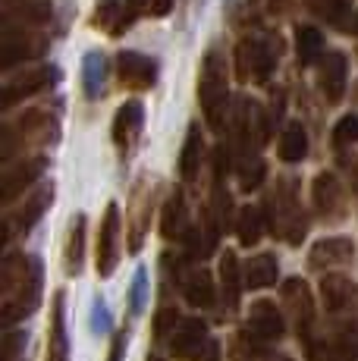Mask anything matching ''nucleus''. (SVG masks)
Returning <instances> with one entry per match:
<instances>
[{
	"mask_svg": "<svg viewBox=\"0 0 358 361\" xmlns=\"http://www.w3.org/2000/svg\"><path fill=\"white\" fill-rule=\"evenodd\" d=\"M277 157L283 164H302L308 157V129L302 120H289L277 142Z\"/></svg>",
	"mask_w": 358,
	"mask_h": 361,
	"instance_id": "31",
	"label": "nucleus"
},
{
	"mask_svg": "<svg viewBox=\"0 0 358 361\" xmlns=\"http://www.w3.org/2000/svg\"><path fill=\"white\" fill-rule=\"evenodd\" d=\"M142 129H144V104L142 101H126L116 107L113 114V145L120 151V157H132V151L139 148V138H142Z\"/></svg>",
	"mask_w": 358,
	"mask_h": 361,
	"instance_id": "18",
	"label": "nucleus"
},
{
	"mask_svg": "<svg viewBox=\"0 0 358 361\" xmlns=\"http://www.w3.org/2000/svg\"><path fill=\"white\" fill-rule=\"evenodd\" d=\"M280 293H283L286 321L292 324L302 352H305L308 361H314L321 349V333H318V305H314L311 286L302 276H289V280H283Z\"/></svg>",
	"mask_w": 358,
	"mask_h": 361,
	"instance_id": "7",
	"label": "nucleus"
},
{
	"mask_svg": "<svg viewBox=\"0 0 358 361\" xmlns=\"http://www.w3.org/2000/svg\"><path fill=\"white\" fill-rule=\"evenodd\" d=\"M189 230H192V217H189V204H185V192L173 189L163 198V207H161V235L167 242H179L183 245L189 239Z\"/></svg>",
	"mask_w": 358,
	"mask_h": 361,
	"instance_id": "25",
	"label": "nucleus"
},
{
	"mask_svg": "<svg viewBox=\"0 0 358 361\" xmlns=\"http://www.w3.org/2000/svg\"><path fill=\"white\" fill-rule=\"evenodd\" d=\"M230 60H226L223 47H208L198 66V107L204 114V123L211 129L223 132L230 123Z\"/></svg>",
	"mask_w": 358,
	"mask_h": 361,
	"instance_id": "5",
	"label": "nucleus"
},
{
	"mask_svg": "<svg viewBox=\"0 0 358 361\" xmlns=\"http://www.w3.org/2000/svg\"><path fill=\"white\" fill-rule=\"evenodd\" d=\"M54 19V0H4L6 29H41Z\"/></svg>",
	"mask_w": 358,
	"mask_h": 361,
	"instance_id": "24",
	"label": "nucleus"
},
{
	"mask_svg": "<svg viewBox=\"0 0 358 361\" xmlns=\"http://www.w3.org/2000/svg\"><path fill=\"white\" fill-rule=\"evenodd\" d=\"M264 217H267V230L273 239L286 242V245H302L308 235V211L302 207L299 195V179L283 173L273 179V185L267 189L264 198Z\"/></svg>",
	"mask_w": 358,
	"mask_h": 361,
	"instance_id": "3",
	"label": "nucleus"
},
{
	"mask_svg": "<svg viewBox=\"0 0 358 361\" xmlns=\"http://www.w3.org/2000/svg\"><path fill=\"white\" fill-rule=\"evenodd\" d=\"M129 349V330H113L110 333V355L107 361H123Z\"/></svg>",
	"mask_w": 358,
	"mask_h": 361,
	"instance_id": "41",
	"label": "nucleus"
},
{
	"mask_svg": "<svg viewBox=\"0 0 358 361\" xmlns=\"http://www.w3.org/2000/svg\"><path fill=\"white\" fill-rule=\"evenodd\" d=\"M107 75H110V63L101 51H88L82 57V92L88 101H98L107 88Z\"/></svg>",
	"mask_w": 358,
	"mask_h": 361,
	"instance_id": "30",
	"label": "nucleus"
},
{
	"mask_svg": "<svg viewBox=\"0 0 358 361\" xmlns=\"http://www.w3.org/2000/svg\"><path fill=\"white\" fill-rule=\"evenodd\" d=\"M82 267H85V214H75L63 239V270L66 276H79Z\"/></svg>",
	"mask_w": 358,
	"mask_h": 361,
	"instance_id": "29",
	"label": "nucleus"
},
{
	"mask_svg": "<svg viewBox=\"0 0 358 361\" xmlns=\"http://www.w3.org/2000/svg\"><path fill=\"white\" fill-rule=\"evenodd\" d=\"M352 261H355V242L349 235H327V239H318L308 248V270H318V274L349 267Z\"/></svg>",
	"mask_w": 358,
	"mask_h": 361,
	"instance_id": "20",
	"label": "nucleus"
},
{
	"mask_svg": "<svg viewBox=\"0 0 358 361\" xmlns=\"http://www.w3.org/2000/svg\"><path fill=\"white\" fill-rule=\"evenodd\" d=\"M51 51V38L38 29H4L0 41V69H16L23 63H35Z\"/></svg>",
	"mask_w": 358,
	"mask_h": 361,
	"instance_id": "14",
	"label": "nucleus"
},
{
	"mask_svg": "<svg viewBox=\"0 0 358 361\" xmlns=\"http://www.w3.org/2000/svg\"><path fill=\"white\" fill-rule=\"evenodd\" d=\"M233 170H236L239 189L242 192L261 189L267 179V164L261 157V151H239V154H233Z\"/></svg>",
	"mask_w": 358,
	"mask_h": 361,
	"instance_id": "32",
	"label": "nucleus"
},
{
	"mask_svg": "<svg viewBox=\"0 0 358 361\" xmlns=\"http://www.w3.org/2000/svg\"><path fill=\"white\" fill-rule=\"evenodd\" d=\"M342 29H346L349 35H358V13H352V16L346 19V25H342Z\"/></svg>",
	"mask_w": 358,
	"mask_h": 361,
	"instance_id": "42",
	"label": "nucleus"
},
{
	"mask_svg": "<svg viewBox=\"0 0 358 361\" xmlns=\"http://www.w3.org/2000/svg\"><path fill=\"white\" fill-rule=\"evenodd\" d=\"M330 142H333V148L340 151V154L346 148H352V145H358V114L340 116V120H336V126H333V132H330Z\"/></svg>",
	"mask_w": 358,
	"mask_h": 361,
	"instance_id": "36",
	"label": "nucleus"
},
{
	"mask_svg": "<svg viewBox=\"0 0 358 361\" xmlns=\"http://www.w3.org/2000/svg\"><path fill=\"white\" fill-rule=\"evenodd\" d=\"M144 361H163V358H161V355H157V352H151V355H148V358H144Z\"/></svg>",
	"mask_w": 358,
	"mask_h": 361,
	"instance_id": "43",
	"label": "nucleus"
},
{
	"mask_svg": "<svg viewBox=\"0 0 358 361\" xmlns=\"http://www.w3.org/2000/svg\"><path fill=\"white\" fill-rule=\"evenodd\" d=\"M60 142V116L47 107H29L6 120L0 132V161H13V154H29L32 148H51Z\"/></svg>",
	"mask_w": 358,
	"mask_h": 361,
	"instance_id": "4",
	"label": "nucleus"
},
{
	"mask_svg": "<svg viewBox=\"0 0 358 361\" xmlns=\"http://www.w3.org/2000/svg\"><path fill=\"white\" fill-rule=\"evenodd\" d=\"M340 170H342V176H346L349 192L358 198V154H355V151H349V154H340Z\"/></svg>",
	"mask_w": 358,
	"mask_h": 361,
	"instance_id": "40",
	"label": "nucleus"
},
{
	"mask_svg": "<svg viewBox=\"0 0 358 361\" xmlns=\"http://www.w3.org/2000/svg\"><path fill=\"white\" fill-rule=\"evenodd\" d=\"M217 286H220V305H223L226 314H236L239 305H242V289H245V276H242V264L239 255L226 248L220 255L217 264Z\"/></svg>",
	"mask_w": 358,
	"mask_h": 361,
	"instance_id": "22",
	"label": "nucleus"
},
{
	"mask_svg": "<svg viewBox=\"0 0 358 361\" xmlns=\"http://www.w3.org/2000/svg\"><path fill=\"white\" fill-rule=\"evenodd\" d=\"M92 333L94 336H107V333H113V314H110L107 302L101 295L92 302Z\"/></svg>",
	"mask_w": 358,
	"mask_h": 361,
	"instance_id": "38",
	"label": "nucleus"
},
{
	"mask_svg": "<svg viewBox=\"0 0 358 361\" xmlns=\"http://www.w3.org/2000/svg\"><path fill=\"white\" fill-rule=\"evenodd\" d=\"M116 79L129 92H148L157 82V60L142 51H120L116 54Z\"/></svg>",
	"mask_w": 358,
	"mask_h": 361,
	"instance_id": "19",
	"label": "nucleus"
},
{
	"mask_svg": "<svg viewBox=\"0 0 358 361\" xmlns=\"http://www.w3.org/2000/svg\"><path fill=\"white\" fill-rule=\"evenodd\" d=\"M311 207L323 224H342L346 220L349 201H346V189H342L336 173L323 170L311 179Z\"/></svg>",
	"mask_w": 358,
	"mask_h": 361,
	"instance_id": "17",
	"label": "nucleus"
},
{
	"mask_svg": "<svg viewBox=\"0 0 358 361\" xmlns=\"http://www.w3.org/2000/svg\"><path fill=\"white\" fill-rule=\"evenodd\" d=\"M29 355V330L6 327L4 333V361H25Z\"/></svg>",
	"mask_w": 358,
	"mask_h": 361,
	"instance_id": "37",
	"label": "nucleus"
},
{
	"mask_svg": "<svg viewBox=\"0 0 358 361\" xmlns=\"http://www.w3.org/2000/svg\"><path fill=\"white\" fill-rule=\"evenodd\" d=\"M318 92L327 104H340L346 98V88H349V60L342 51H327L318 60Z\"/></svg>",
	"mask_w": 358,
	"mask_h": 361,
	"instance_id": "21",
	"label": "nucleus"
},
{
	"mask_svg": "<svg viewBox=\"0 0 358 361\" xmlns=\"http://www.w3.org/2000/svg\"><path fill=\"white\" fill-rule=\"evenodd\" d=\"M123 258V214L116 201H107L98 224V239H94V267L101 280H110L120 267Z\"/></svg>",
	"mask_w": 358,
	"mask_h": 361,
	"instance_id": "12",
	"label": "nucleus"
},
{
	"mask_svg": "<svg viewBox=\"0 0 358 361\" xmlns=\"http://www.w3.org/2000/svg\"><path fill=\"white\" fill-rule=\"evenodd\" d=\"M51 204H54V183H41L29 195L19 198L16 204L6 207V214H4V242L6 245H13L19 235L35 230V224L51 211Z\"/></svg>",
	"mask_w": 358,
	"mask_h": 361,
	"instance_id": "11",
	"label": "nucleus"
},
{
	"mask_svg": "<svg viewBox=\"0 0 358 361\" xmlns=\"http://www.w3.org/2000/svg\"><path fill=\"white\" fill-rule=\"evenodd\" d=\"M321 302L327 311V333L358 343V283L346 274H330L321 276Z\"/></svg>",
	"mask_w": 358,
	"mask_h": 361,
	"instance_id": "6",
	"label": "nucleus"
},
{
	"mask_svg": "<svg viewBox=\"0 0 358 361\" xmlns=\"http://www.w3.org/2000/svg\"><path fill=\"white\" fill-rule=\"evenodd\" d=\"M135 16H142V13L132 0H98V4H94L92 25L101 32H107L110 38H120L123 32L132 29Z\"/></svg>",
	"mask_w": 358,
	"mask_h": 361,
	"instance_id": "23",
	"label": "nucleus"
},
{
	"mask_svg": "<svg viewBox=\"0 0 358 361\" xmlns=\"http://www.w3.org/2000/svg\"><path fill=\"white\" fill-rule=\"evenodd\" d=\"M242 276H245V289H252V293H261V289L277 286V283H280V261H277V255H271V252L252 255V258L242 264Z\"/></svg>",
	"mask_w": 358,
	"mask_h": 361,
	"instance_id": "28",
	"label": "nucleus"
},
{
	"mask_svg": "<svg viewBox=\"0 0 358 361\" xmlns=\"http://www.w3.org/2000/svg\"><path fill=\"white\" fill-rule=\"evenodd\" d=\"M283 54V38L273 32H252L236 44V75L242 85H264Z\"/></svg>",
	"mask_w": 358,
	"mask_h": 361,
	"instance_id": "8",
	"label": "nucleus"
},
{
	"mask_svg": "<svg viewBox=\"0 0 358 361\" xmlns=\"http://www.w3.org/2000/svg\"><path fill=\"white\" fill-rule=\"evenodd\" d=\"M44 361H70V327H66V293L57 289L51 298V327H47Z\"/></svg>",
	"mask_w": 358,
	"mask_h": 361,
	"instance_id": "26",
	"label": "nucleus"
},
{
	"mask_svg": "<svg viewBox=\"0 0 358 361\" xmlns=\"http://www.w3.org/2000/svg\"><path fill=\"white\" fill-rule=\"evenodd\" d=\"M245 336L254 339L258 345H273L286 336V311L277 308L271 298H258L245 311Z\"/></svg>",
	"mask_w": 358,
	"mask_h": 361,
	"instance_id": "16",
	"label": "nucleus"
},
{
	"mask_svg": "<svg viewBox=\"0 0 358 361\" xmlns=\"http://www.w3.org/2000/svg\"><path fill=\"white\" fill-rule=\"evenodd\" d=\"M230 126H233V154L239 151H261L271 138V114L261 107L254 98H236L233 101V116H230Z\"/></svg>",
	"mask_w": 358,
	"mask_h": 361,
	"instance_id": "9",
	"label": "nucleus"
},
{
	"mask_svg": "<svg viewBox=\"0 0 358 361\" xmlns=\"http://www.w3.org/2000/svg\"><path fill=\"white\" fill-rule=\"evenodd\" d=\"M144 302H148V270L139 267L132 276V283H129V293H126V311H129V321H135V317L144 311Z\"/></svg>",
	"mask_w": 358,
	"mask_h": 361,
	"instance_id": "35",
	"label": "nucleus"
},
{
	"mask_svg": "<svg viewBox=\"0 0 358 361\" xmlns=\"http://www.w3.org/2000/svg\"><path fill=\"white\" fill-rule=\"evenodd\" d=\"M44 298V261L32 252H6L0 264V321L6 327L29 321Z\"/></svg>",
	"mask_w": 358,
	"mask_h": 361,
	"instance_id": "1",
	"label": "nucleus"
},
{
	"mask_svg": "<svg viewBox=\"0 0 358 361\" xmlns=\"http://www.w3.org/2000/svg\"><path fill=\"white\" fill-rule=\"evenodd\" d=\"M60 82V69L54 63H32V66H23L16 75L4 82V92H0V107L4 110H13L19 101L25 98H35V94L47 92Z\"/></svg>",
	"mask_w": 358,
	"mask_h": 361,
	"instance_id": "13",
	"label": "nucleus"
},
{
	"mask_svg": "<svg viewBox=\"0 0 358 361\" xmlns=\"http://www.w3.org/2000/svg\"><path fill=\"white\" fill-rule=\"evenodd\" d=\"M264 230H267L264 207H254V204L239 207V214H236V239H239V245H245V248L258 245Z\"/></svg>",
	"mask_w": 358,
	"mask_h": 361,
	"instance_id": "33",
	"label": "nucleus"
},
{
	"mask_svg": "<svg viewBox=\"0 0 358 361\" xmlns=\"http://www.w3.org/2000/svg\"><path fill=\"white\" fill-rule=\"evenodd\" d=\"M204 166V135H202V123H189L185 129V142L183 151H179V179L185 185H192L198 176H202Z\"/></svg>",
	"mask_w": 358,
	"mask_h": 361,
	"instance_id": "27",
	"label": "nucleus"
},
{
	"mask_svg": "<svg viewBox=\"0 0 358 361\" xmlns=\"http://www.w3.org/2000/svg\"><path fill=\"white\" fill-rule=\"evenodd\" d=\"M157 195H161V183L151 176L135 179L132 192H129V204H126V248L129 255H139L144 239L151 230V217H154Z\"/></svg>",
	"mask_w": 358,
	"mask_h": 361,
	"instance_id": "10",
	"label": "nucleus"
},
{
	"mask_svg": "<svg viewBox=\"0 0 358 361\" xmlns=\"http://www.w3.org/2000/svg\"><path fill=\"white\" fill-rule=\"evenodd\" d=\"M154 343L167 345L170 358L176 361H220L223 349L198 317H183L176 308L163 305L154 314Z\"/></svg>",
	"mask_w": 358,
	"mask_h": 361,
	"instance_id": "2",
	"label": "nucleus"
},
{
	"mask_svg": "<svg viewBox=\"0 0 358 361\" xmlns=\"http://www.w3.org/2000/svg\"><path fill=\"white\" fill-rule=\"evenodd\" d=\"M132 4L139 6V13L148 19H163L173 10V0H132Z\"/></svg>",
	"mask_w": 358,
	"mask_h": 361,
	"instance_id": "39",
	"label": "nucleus"
},
{
	"mask_svg": "<svg viewBox=\"0 0 358 361\" xmlns=\"http://www.w3.org/2000/svg\"><path fill=\"white\" fill-rule=\"evenodd\" d=\"M352 98L358 101V82H355V88H352Z\"/></svg>",
	"mask_w": 358,
	"mask_h": 361,
	"instance_id": "44",
	"label": "nucleus"
},
{
	"mask_svg": "<svg viewBox=\"0 0 358 361\" xmlns=\"http://www.w3.org/2000/svg\"><path fill=\"white\" fill-rule=\"evenodd\" d=\"M323 35L314 25H295V60L299 66H318L323 57Z\"/></svg>",
	"mask_w": 358,
	"mask_h": 361,
	"instance_id": "34",
	"label": "nucleus"
},
{
	"mask_svg": "<svg viewBox=\"0 0 358 361\" xmlns=\"http://www.w3.org/2000/svg\"><path fill=\"white\" fill-rule=\"evenodd\" d=\"M47 157L44 154H19L16 161L4 164V179H0V201L6 207L16 204L23 195H29V189L44 176Z\"/></svg>",
	"mask_w": 358,
	"mask_h": 361,
	"instance_id": "15",
	"label": "nucleus"
}]
</instances>
